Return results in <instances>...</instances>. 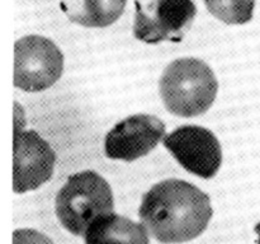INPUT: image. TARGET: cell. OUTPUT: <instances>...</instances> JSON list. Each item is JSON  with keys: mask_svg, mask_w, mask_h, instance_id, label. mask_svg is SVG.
Instances as JSON below:
<instances>
[{"mask_svg": "<svg viewBox=\"0 0 260 244\" xmlns=\"http://www.w3.org/2000/svg\"><path fill=\"white\" fill-rule=\"evenodd\" d=\"M211 200L182 179H167L144 195L139 216L149 233L164 244L184 243L200 236L212 218Z\"/></svg>", "mask_w": 260, "mask_h": 244, "instance_id": "cell-1", "label": "cell"}, {"mask_svg": "<svg viewBox=\"0 0 260 244\" xmlns=\"http://www.w3.org/2000/svg\"><path fill=\"white\" fill-rule=\"evenodd\" d=\"M218 83L212 69L200 58H178L160 79V96L170 113L196 117L208 111L217 96Z\"/></svg>", "mask_w": 260, "mask_h": 244, "instance_id": "cell-2", "label": "cell"}, {"mask_svg": "<svg viewBox=\"0 0 260 244\" xmlns=\"http://www.w3.org/2000/svg\"><path fill=\"white\" fill-rule=\"evenodd\" d=\"M56 215L61 225L74 235H85L96 218L113 212L112 188L94 170L70 175L56 196Z\"/></svg>", "mask_w": 260, "mask_h": 244, "instance_id": "cell-3", "label": "cell"}, {"mask_svg": "<svg viewBox=\"0 0 260 244\" xmlns=\"http://www.w3.org/2000/svg\"><path fill=\"white\" fill-rule=\"evenodd\" d=\"M63 71L60 48L42 36H25L14 45V85L24 92H42L52 86Z\"/></svg>", "mask_w": 260, "mask_h": 244, "instance_id": "cell-4", "label": "cell"}, {"mask_svg": "<svg viewBox=\"0 0 260 244\" xmlns=\"http://www.w3.org/2000/svg\"><path fill=\"white\" fill-rule=\"evenodd\" d=\"M135 5L134 36L146 43L180 42L197 14L192 0H152L145 7L136 0Z\"/></svg>", "mask_w": 260, "mask_h": 244, "instance_id": "cell-5", "label": "cell"}, {"mask_svg": "<svg viewBox=\"0 0 260 244\" xmlns=\"http://www.w3.org/2000/svg\"><path fill=\"white\" fill-rule=\"evenodd\" d=\"M162 144L180 165L205 179L215 177L222 162V151L212 131L201 126L178 127L162 139Z\"/></svg>", "mask_w": 260, "mask_h": 244, "instance_id": "cell-6", "label": "cell"}, {"mask_svg": "<svg viewBox=\"0 0 260 244\" xmlns=\"http://www.w3.org/2000/svg\"><path fill=\"white\" fill-rule=\"evenodd\" d=\"M56 155L52 147L35 130L14 131V169L13 190L24 193L42 186L52 177Z\"/></svg>", "mask_w": 260, "mask_h": 244, "instance_id": "cell-7", "label": "cell"}, {"mask_svg": "<svg viewBox=\"0 0 260 244\" xmlns=\"http://www.w3.org/2000/svg\"><path fill=\"white\" fill-rule=\"evenodd\" d=\"M165 135L164 122L152 114H134L118 122L106 136L109 159L134 162L149 154Z\"/></svg>", "mask_w": 260, "mask_h": 244, "instance_id": "cell-8", "label": "cell"}, {"mask_svg": "<svg viewBox=\"0 0 260 244\" xmlns=\"http://www.w3.org/2000/svg\"><path fill=\"white\" fill-rule=\"evenodd\" d=\"M146 226L111 212L96 218L85 233V244H150Z\"/></svg>", "mask_w": 260, "mask_h": 244, "instance_id": "cell-9", "label": "cell"}, {"mask_svg": "<svg viewBox=\"0 0 260 244\" xmlns=\"http://www.w3.org/2000/svg\"><path fill=\"white\" fill-rule=\"evenodd\" d=\"M126 3L127 0H60V7L71 22L103 28L121 17Z\"/></svg>", "mask_w": 260, "mask_h": 244, "instance_id": "cell-10", "label": "cell"}, {"mask_svg": "<svg viewBox=\"0 0 260 244\" xmlns=\"http://www.w3.org/2000/svg\"><path fill=\"white\" fill-rule=\"evenodd\" d=\"M211 14L228 24H244L253 18L255 0H205Z\"/></svg>", "mask_w": 260, "mask_h": 244, "instance_id": "cell-11", "label": "cell"}, {"mask_svg": "<svg viewBox=\"0 0 260 244\" xmlns=\"http://www.w3.org/2000/svg\"><path fill=\"white\" fill-rule=\"evenodd\" d=\"M13 244H53V241L35 229H18L13 233Z\"/></svg>", "mask_w": 260, "mask_h": 244, "instance_id": "cell-12", "label": "cell"}, {"mask_svg": "<svg viewBox=\"0 0 260 244\" xmlns=\"http://www.w3.org/2000/svg\"><path fill=\"white\" fill-rule=\"evenodd\" d=\"M254 230H255L256 235H258V240H256V244H260V223L256 224V226L254 228Z\"/></svg>", "mask_w": 260, "mask_h": 244, "instance_id": "cell-13", "label": "cell"}]
</instances>
